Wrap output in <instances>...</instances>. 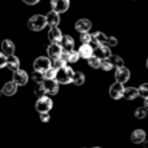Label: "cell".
I'll return each instance as SVG.
<instances>
[{
	"mask_svg": "<svg viewBox=\"0 0 148 148\" xmlns=\"http://www.w3.org/2000/svg\"><path fill=\"white\" fill-rule=\"evenodd\" d=\"M73 77H74V70L70 66H64L61 69L57 70L56 74V81L59 84H68V83H72L73 82Z\"/></svg>",
	"mask_w": 148,
	"mask_h": 148,
	"instance_id": "6da1fadb",
	"label": "cell"
},
{
	"mask_svg": "<svg viewBox=\"0 0 148 148\" xmlns=\"http://www.w3.org/2000/svg\"><path fill=\"white\" fill-rule=\"evenodd\" d=\"M27 26L33 31H42L47 26V18L43 14H34L29 18Z\"/></svg>",
	"mask_w": 148,
	"mask_h": 148,
	"instance_id": "7a4b0ae2",
	"label": "cell"
},
{
	"mask_svg": "<svg viewBox=\"0 0 148 148\" xmlns=\"http://www.w3.org/2000/svg\"><path fill=\"white\" fill-rule=\"evenodd\" d=\"M33 66H34V70H35V72H40V73L44 74L49 68L52 66V61H51L49 57L40 56V57H36L35 59Z\"/></svg>",
	"mask_w": 148,
	"mask_h": 148,
	"instance_id": "3957f363",
	"label": "cell"
},
{
	"mask_svg": "<svg viewBox=\"0 0 148 148\" xmlns=\"http://www.w3.org/2000/svg\"><path fill=\"white\" fill-rule=\"evenodd\" d=\"M52 107H53V101H52L51 97H48V96L39 97V99L36 100L35 109L38 110L39 113H48L49 110L52 109Z\"/></svg>",
	"mask_w": 148,
	"mask_h": 148,
	"instance_id": "277c9868",
	"label": "cell"
},
{
	"mask_svg": "<svg viewBox=\"0 0 148 148\" xmlns=\"http://www.w3.org/2000/svg\"><path fill=\"white\" fill-rule=\"evenodd\" d=\"M62 52H64V49H62V47L59 43H51L47 47V55H48V57L51 60L61 59Z\"/></svg>",
	"mask_w": 148,
	"mask_h": 148,
	"instance_id": "5b68a950",
	"label": "cell"
},
{
	"mask_svg": "<svg viewBox=\"0 0 148 148\" xmlns=\"http://www.w3.org/2000/svg\"><path fill=\"white\" fill-rule=\"evenodd\" d=\"M51 7L52 10L59 14L65 13L70 7V1L69 0H51Z\"/></svg>",
	"mask_w": 148,
	"mask_h": 148,
	"instance_id": "8992f818",
	"label": "cell"
},
{
	"mask_svg": "<svg viewBox=\"0 0 148 148\" xmlns=\"http://www.w3.org/2000/svg\"><path fill=\"white\" fill-rule=\"evenodd\" d=\"M123 92H125V87H123L122 83H118V82H116V83H113L112 86H110L109 88V95L112 99L114 100H120L123 97Z\"/></svg>",
	"mask_w": 148,
	"mask_h": 148,
	"instance_id": "52a82bcc",
	"label": "cell"
},
{
	"mask_svg": "<svg viewBox=\"0 0 148 148\" xmlns=\"http://www.w3.org/2000/svg\"><path fill=\"white\" fill-rule=\"evenodd\" d=\"M114 78H116V82L123 84V83H126V82L130 79V72H129V69L127 68H125V66L118 68V69H116Z\"/></svg>",
	"mask_w": 148,
	"mask_h": 148,
	"instance_id": "ba28073f",
	"label": "cell"
},
{
	"mask_svg": "<svg viewBox=\"0 0 148 148\" xmlns=\"http://www.w3.org/2000/svg\"><path fill=\"white\" fill-rule=\"evenodd\" d=\"M43 86L46 90V94L48 95H56L59 92V83L56 79H44Z\"/></svg>",
	"mask_w": 148,
	"mask_h": 148,
	"instance_id": "9c48e42d",
	"label": "cell"
},
{
	"mask_svg": "<svg viewBox=\"0 0 148 148\" xmlns=\"http://www.w3.org/2000/svg\"><path fill=\"white\" fill-rule=\"evenodd\" d=\"M94 56H96L100 60H107L112 56V52L108 46H99L94 48Z\"/></svg>",
	"mask_w": 148,
	"mask_h": 148,
	"instance_id": "30bf717a",
	"label": "cell"
},
{
	"mask_svg": "<svg viewBox=\"0 0 148 148\" xmlns=\"http://www.w3.org/2000/svg\"><path fill=\"white\" fill-rule=\"evenodd\" d=\"M29 81V75L25 70L18 69L17 72L13 73V82H14L17 86H25Z\"/></svg>",
	"mask_w": 148,
	"mask_h": 148,
	"instance_id": "8fae6325",
	"label": "cell"
},
{
	"mask_svg": "<svg viewBox=\"0 0 148 148\" xmlns=\"http://www.w3.org/2000/svg\"><path fill=\"white\" fill-rule=\"evenodd\" d=\"M91 27H92V22L90 20H87V18H81V20H78L75 22V30L81 34L88 33L91 30Z\"/></svg>",
	"mask_w": 148,
	"mask_h": 148,
	"instance_id": "7c38bea8",
	"label": "cell"
},
{
	"mask_svg": "<svg viewBox=\"0 0 148 148\" xmlns=\"http://www.w3.org/2000/svg\"><path fill=\"white\" fill-rule=\"evenodd\" d=\"M107 36L105 34H103L101 31H96L92 34V40H91V46L92 48H96L99 46H105L107 44Z\"/></svg>",
	"mask_w": 148,
	"mask_h": 148,
	"instance_id": "4fadbf2b",
	"label": "cell"
},
{
	"mask_svg": "<svg viewBox=\"0 0 148 148\" xmlns=\"http://www.w3.org/2000/svg\"><path fill=\"white\" fill-rule=\"evenodd\" d=\"M62 34H61V30L59 27H49V31H48V40L51 43H61V39H62Z\"/></svg>",
	"mask_w": 148,
	"mask_h": 148,
	"instance_id": "5bb4252c",
	"label": "cell"
},
{
	"mask_svg": "<svg viewBox=\"0 0 148 148\" xmlns=\"http://www.w3.org/2000/svg\"><path fill=\"white\" fill-rule=\"evenodd\" d=\"M14 49H16V46L10 39H4L1 42V51L5 56H12L14 55Z\"/></svg>",
	"mask_w": 148,
	"mask_h": 148,
	"instance_id": "9a60e30c",
	"label": "cell"
},
{
	"mask_svg": "<svg viewBox=\"0 0 148 148\" xmlns=\"http://www.w3.org/2000/svg\"><path fill=\"white\" fill-rule=\"evenodd\" d=\"M78 53H79V57L88 60L90 57L94 56V48H92L91 44H82L78 49Z\"/></svg>",
	"mask_w": 148,
	"mask_h": 148,
	"instance_id": "2e32d148",
	"label": "cell"
},
{
	"mask_svg": "<svg viewBox=\"0 0 148 148\" xmlns=\"http://www.w3.org/2000/svg\"><path fill=\"white\" fill-rule=\"evenodd\" d=\"M46 18H47V25L49 27H57V25L60 23V14L53 12V10H49L46 14Z\"/></svg>",
	"mask_w": 148,
	"mask_h": 148,
	"instance_id": "e0dca14e",
	"label": "cell"
},
{
	"mask_svg": "<svg viewBox=\"0 0 148 148\" xmlns=\"http://www.w3.org/2000/svg\"><path fill=\"white\" fill-rule=\"evenodd\" d=\"M60 46L62 47V49H64L65 52L73 51V49H74V39L70 35H64V36H62V39H61Z\"/></svg>",
	"mask_w": 148,
	"mask_h": 148,
	"instance_id": "ac0fdd59",
	"label": "cell"
},
{
	"mask_svg": "<svg viewBox=\"0 0 148 148\" xmlns=\"http://www.w3.org/2000/svg\"><path fill=\"white\" fill-rule=\"evenodd\" d=\"M7 68L9 70H12L13 73L17 72V70L20 69V59H18L17 56H14V55H12V56H8Z\"/></svg>",
	"mask_w": 148,
	"mask_h": 148,
	"instance_id": "d6986e66",
	"label": "cell"
},
{
	"mask_svg": "<svg viewBox=\"0 0 148 148\" xmlns=\"http://www.w3.org/2000/svg\"><path fill=\"white\" fill-rule=\"evenodd\" d=\"M61 59L65 60L66 62H72V64H74V62H77L79 60V53L78 51H70V52H62L61 55Z\"/></svg>",
	"mask_w": 148,
	"mask_h": 148,
	"instance_id": "ffe728a7",
	"label": "cell"
},
{
	"mask_svg": "<svg viewBox=\"0 0 148 148\" xmlns=\"http://www.w3.org/2000/svg\"><path fill=\"white\" fill-rule=\"evenodd\" d=\"M1 91L5 96H12V95H14L16 92H17V84H16L13 81L7 82V83L4 84V87H3Z\"/></svg>",
	"mask_w": 148,
	"mask_h": 148,
	"instance_id": "44dd1931",
	"label": "cell"
},
{
	"mask_svg": "<svg viewBox=\"0 0 148 148\" xmlns=\"http://www.w3.org/2000/svg\"><path fill=\"white\" fill-rule=\"evenodd\" d=\"M139 96V90L135 88V87H127L125 88V92H123V97L126 100H134Z\"/></svg>",
	"mask_w": 148,
	"mask_h": 148,
	"instance_id": "7402d4cb",
	"label": "cell"
},
{
	"mask_svg": "<svg viewBox=\"0 0 148 148\" xmlns=\"http://www.w3.org/2000/svg\"><path fill=\"white\" fill-rule=\"evenodd\" d=\"M144 139H146V133L143 130H135L133 134H131V140L133 143L139 144V143H143Z\"/></svg>",
	"mask_w": 148,
	"mask_h": 148,
	"instance_id": "603a6c76",
	"label": "cell"
},
{
	"mask_svg": "<svg viewBox=\"0 0 148 148\" xmlns=\"http://www.w3.org/2000/svg\"><path fill=\"white\" fill-rule=\"evenodd\" d=\"M110 61V64L113 65V68H116V69H118V68H122L123 66V60L121 59L120 56H114V55H112V56L108 59Z\"/></svg>",
	"mask_w": 148,
	"mask_h": 148,
	"instance_id": "cb8c5ba5",
	"label": "cell"
},
{
	"mask_svg": "<svg viewBox=\"0 0 148 148\" xmlns=\"http://www.w3.org/2000/svg\"><path fill=\"white\" fill-rule=\"evenodd\" d=\"M73 83L75 86H81L84 83V74L82 72H74V77H73Z\"/></svg>",
	"mask_w": 148,
	"mask_h": 148,
	"instance_id": "d4e9b609",
	"label": "cell"
},
{
	"mask_svg": "<svg viewBox=\"0 0 148 148\" xmlns=\"http://www.w3.org/2000/svg\"><path fill=\"white\" fill-rule=\"evenodd\" d=\"M87 61H88V65L92 68V69H100V66H101V60L97 59L96 56L90 57Z\"/></svg>",
	"mask_w": 148,
	"mask_h": 148,
	"instance_id": "484cf974",
	"label": "cell"
},
{
	"mask_svg": "<svg viewBox=\"0 0 148 148\" xmlns=\"http://www.w3.org/2000/svg\"><path fill=\"white\" fill-rule=\"evenodd\" d=\"M34 92H35V95H36V97H43V96H46V90H44V86H43V82L42 83H36V86H35V88H34Z\"/></svg>",
	"mask_w": 148,
	"mask_h": 148,
	"instance_id": "4316f807",
	"label": "cell"
},
{
	"mask_svg": "<svg viewBox=\"0 0 148 148\" xmlns=\"http://www.w3.org/2000/svg\"><path fill=\"white\" fill-rule=\"evenodd\" d=\"M66 64H68V62L65 61V60H62V59L52 60V68H55L56 70H59V69H61V68L66 66Z\"/></svg>",
	"mask_w": 148,
	"mask_h": 148,
	"instance_id": "83f0119b",
	"label": "cell"
},
{
	"mask_svg": "<svg viewBox=\"0 0 148 148\" xmlns=\"http://www.w3.org/2000/svg\"><path fill=\"white\" fill-rule=\"evenodd\" d=\"M79 40H81L82 44H91L92 35L90 33H83V34H81V36H79Z\"/></svg>",
	"mask_w": 148,
	"mask_h": 148,
	"instance_id": "f1b7e54d",
	"label": "cell"
},
{
	"mask_svg": "<svg viewBox=\"0 0 148 148\" xmlns=\"http://www.w3.org/2000/svg\"><path fill=\"white\" fill-rule=\"evenodd\" d=\"M31 79H33L35 83H42V82L44 81V74L40 73V72H34L33 74H31Z\"/></svg>",
	"mask_w": 148,
	"mask_h": 148,
	"instance_id": "f546056e",
	"label": "cell"
},
{
	"mask_svg": "<svg viewBox=\"0 0 148 148\" xmlns=\"http://www.w3.org/2000/svg\"><path fill=\"white\" fill-rule=\"evenodd\" d=\"M56 74H57V70L51 66L46 73H44V78L46 79H55L56 78Z\"/></svg>",
	"mask_w": 148,
	"mask_h": 148,
	"instance_id": "4dcf8cb0",
	"label": "cell"
},
{
	"mask_svg": "<svg viewBox=\"0 0 148 148\" xmlns=\"http://www.w3.org/2000/svg\"><path fill=\"white\" fill-rule=\"evenodd\" d=\"M138 90H139V96L147 99L148 97V83H143Z\"/></svg>",
	"mask_w": 148,
	"mask_h": 148,
	"instance_id": "1f68e13d",
	"label": "cell"
},
{
	"mask_svg": "<svg viewBox=\"0 0 148 148\" xmlns=\"http://www.w3.org/2000/svg\"><path fill=\"white\" fill-rule=\"evenodd\" d=\"M100 69H103L104 72H109V70L113 69V65L110 64L109 60H101V66H100Z\"/></svg>",
	"mask_w": 148,
	"mask_h": 148,
	"instance_id": "d6a6232c",
	"label": "cell"
},
{
	"mask_svg": "<svg viewBox=\"0 0 148 148\" xmlns=\"http://www.w3.org/2000/svg\"><path fill=\"white\" fill-rule=\"evenodd\" d=\"M135 117L136 118H139V120H142V118H144L147 116V109L146 108H138V109L135 110Z\"/></svg>",
	"mask_w": 148,
	"mask_h": 148,
	"instance_id": "836d02e7",
	"label": "cell"
},
{
	"mask_svg": "<svg viewBox=\"0 0 148 148\" xmlns=\"http://www.w3.org/2000/svg\"><path fill=\"white\" fill-rule=\"evenodd\" d=\"M7 60H8V56H5L3 52H0V69L7 66Z\"/></svg>",
	"mask_w": 148,
	"mask_h": 148,
	"instance_id": "e575fe53",
	"label": "cell"
},
{
	"mask_svg": "<svg viewBox=\"0 0 148 148\" xmlns=\"http://www.w3.org/2000/svg\"><path fill=\"white\" fill-rule=\"evenodd\" d=\"M105 46H108L110 48V47H114V46H117V39L114 38V36H109V38L107 39V44Z\"/></svg>",
	"mask_w": 148,
	"mask_h": 148,
	"instance_id": "d590c367",
	"label": "cell"
},
{
	"mask_svg": "<svg viewBox=\"0 0 148 148\" xmlns=\"http://www.w3.org/2000/svg\"><path fill=\"white\" fill-rule=\"evenodd\" d=\"M39 118L42 122H48L49 121V114L48 113H39Z\"/></svg>",
	"mask_w": 148,
	"mask_h": 148,
	"instance_id": "8d00e7d4",
	"label": "cell"
},
{
	"mask_svg": "<svg viewBox=\"0 0 148 148\" xmlns=\"http://www.w3.org/2000/svg\"><path fill=\"white\" fill-rule=\"evenodd\" d=\"M22 1L27 5H35V4H38L40 0H22Z\"/></svg>",
	"mask_w": 148,
	"mask_h": 148,
	"instance_id": "74e56055",
	"label": "cell"
},
{
	"mask_svg": "<svg viewBox=\"0 0 148 148\" xmlns=\"http://www.w3.org/2000/svg\"><path fill=\"white\" fill-rule=\"evenodd\" d=\"M144 108L148 110V97H147V99H144Z\"/></svg>",
	"mask_w": 148,
	"mask_h": 148,
	"instance_id": "f35d334b",
	"label": "cell"
},
{
	"mask_svg": "<svg viewBox=\"0 0 148 148\" xmlns=\"http://www.w3.org/2000/svg\"><path fill=\"white\" fill-rule=\"evenodd\" d=\"M144 148H148V142H146V143H144Z\"/></svg>",
	"mask_w": 148,
	"mask_h": 148,
	"instance_id": "ab89813d",
	"label": "cell"
},
{
	"mask_svg": "<svg viewBox=\"0 0 148 148\" xmlns=\"http://www.w3.org/2000/svg\"><path fill=\"white\" fill-rule=\"evenodd\" d=\"M3 94V91H1V90H0V95H1Z\"/></svg>",
	"mask_w": 148,
	"mask_h": 148,
	"instance_id": "60d3db41",
	"label": "cell"
},
{
	"mask_svg": "<svg viewBox=\"0 0 148 148\" xmlns=\"http://www.w3.org/2000/svg\"><path fill=\"white\" fill-rule=\"evenodd\" d=\"M94 148H101V147H94Z\"/></svg>",
	"mask_w": 148,
	"mask_h": 148,
	"instance_id": "b9f144b4",
	"label": "cell"
},
{
	"mask_svg": "<svg viewBox=\"0 0 148 148\" xmlns=\"http://www.w3.org/2000/svg\"><path fill=\"white\" fill-rule=\"evenodd\" d=\"M147 68H148V60H147Z\"/></svg>",
	"mask_w": 148,
	"mask_h": 148,
	"instance_id": "7bdbcfd3",
	"label": "cell"
}]
</instances>
